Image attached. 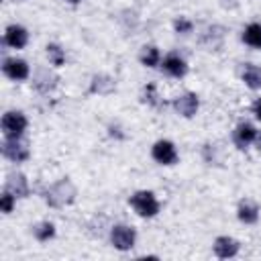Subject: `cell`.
Returning a JSON list of instances; mask_svg holds the SVG:
<instances>
[{
    "label": "cell",
    "instance_id": "1",
    "mask_svg": "<svg viewBox=\"0 0 261 261\" xmlns=\"http://www.w3.org/2000/svg\"><path fill=\"white\" fill-rule=\"evenodd\" d=\"M43 198H45V202H47L49 206H55V208L67 206V204H71V202L75 200V186H73L67 177H63V179L51 184V186L45 190Z\"/></svg>",
    "mask_w": 261,
    "mask_h": 261
},
{
    "label": "cell",
    "instance_id": "2",
    "mask_svg": "<svg viewBox=\"0 0 261 261\" xmlns=\"http://www.w3.org/2000/svg\"><path fill=\"white\" fill-rule=\"evenodd\" d=\"M128 204H130V208H133L141 218H153V216H157L159 210H161V204H159L155 192H151V190H139V192H135V194L128 198Z\"/></svg>",
    "mask_w": 261,
    "mask_h": 261
},
{
    "label": "cell",
    "instance_id": "3",
    "mask_svg": "<svg viewBox=\"0 0 261 261\" xmlns=\"http://www.w3.org/2000/svg\"><path fill=\"white\" fill-rule=\"evenodd\" d=\"M27 126H29V120H27L24 112H20V110H6L2 114L0 128H2L4 139H22Z\"/></svg>",
    "mask_w": 261,
    "mask_h": 261
},
{
    "label": "cell",
    "instance_id": "4",
    "mask_svg": "<svg viewBox=\"0 0 261 261\" xmlns=\"http://www.w3.org/2000/svg\"><path fill=\"white\" fill-rule=\"evenodd\" d=\"M151 157L159 163V165H175L179 161V153L177 147L169 141V139H159L153 143L151 147Z\"/></svg>",
    "mask_w": 261,
    "mask_h": 261
},
{
    "label": "cell",
    "instance_id": "5",
    "mask_svg": "<svg viewBox=\"0 0 261 261\" xmlns=\"http://www.w3.org/2000/svg\"><path fill=\"white\" fill-rule=\"evenodd\" d=\"M110 243L118 251H130L137 243V230L128 224H114L110 230Z\"/></svg>",
    "mask_w": 261,
    "mask_h": 261
},
{
    "label": "cell",
    "instance_id": "6",
    "mask_svg": "<svg viewBox=\"0 0 261 261\" xmlns=\"http://www.w3.org/2000/svg\"><path fill=\"white\" fill-rule=\"evenodd\" d=\"M2 155L12 163H22L31 157V149L22 139H4L2 141Z\"/></svg>",
    "mask_w": 261,
    "mask_h": 261
},
{
    "label": "cell",
    "instance_id": "7",
    "mask_svg": "<svg viewBox=\"0 0 261 261\" xmlns=\"http://www.w3.org/2000/svg\"><path fill=\"white\" fill-rule=\"evenodd\" d=\"M2 73L12 82H24L31 75V67L20 57H4L2 61Z\"/></svg>",
    "mask_w": 261,
    "mask_h": 261
},
{
    "label": "cell",
    "instance_id": "8",
    "mask_svg": "<svg viewBox=\"0 0 261 261\" xmlns=\"http://www.w3.org/2000/svg\"><path fill=\"white\" fill-rule=\"evenodd\" d=\"M171 106L175 108V112H177L179 116L192 118V116H196V112H198V108H200V98H198L194 92H184V94H179L177 98H173Z\"/></svg>",
    "mask_w": 261,
    "mask_h": 261
},
{
    "label": "cell",
    "instance_id": "9",
    "mask_svg": "<svg viewBox=\"0 0 261 261\" xmlns=\"http://www.w3.org/2000/svg\"><path fill=\"white\" fill-rule=\"evenodd\" d=\"M257 135H259V130H257L251 122L243 120V122H239V124L234 126V130H232V143L237 145V149L243 151V149H247L249 145L255 143Z\"/></svg>",
    "mask_w": 261,
    "mask_h": 261
},
{
    "label": "cell",
    "instance_id": "10",
    "mask_svg": "<svg viewBox=\"0 0 261 261\" xmlns=\"http://www.w3.org/2000/svg\"><path fill=\"white\" fill-rule=\"evenodd\" d=\"M4 43L10 47V49H24L27 43H29V31L22 27V24H8L4 29Z\"/></svg>",
    "mask_w": 261,
    "mask_h": 261
},
{
    "label": "cell",
    "instance_id": "11",
    "mask_svg": "<svg viewBox=\"0 0 261 261\" xmlns=\"http://www.w3.org/2000/svg\"><path fill=\"white\" fill-rule=\"evenodd\" d=\"M212 249H214V255H216L218 259H230V257H237V255H239L241 243H239L237 239L228 237V234H222V237H216Z\"/></svg>",
    "mask_w": 261,
    "mask_h": 261
},
{
    "label": "cell",
    "instance_id": "12",
    "mask_svg": "<svg viewBox=\"0 0 261 261\" xmlns=\"http://www.w3.org/2000/svg\"><path fill=\"white\" fill-rule=\"evenodd\" d=\"M161 69L171 77H184L188 73V61L179 53H167L161 59Z\"/></svg>",
    "mask_w": 261,
    "mask_h": 261
},
{
    "label": "cell",
    "instance_id": "13",
    "mask_svg": "<svg viewBox=\"0 0 261 261\" xmlns=\"http://www.w3.org/2000/svg\"><path fill=\"white\" fill-rule=\"evenodd\" d=\"M57 75L51 71V69H47V67H41V69H37V73H35V77H33V86H35V90H39L41 94H49L55 86H57Z\"/></svg>",
    "mask_w": 261,
    "mask_h": 261
},
{
    "label": "cell",
    "instance_id": "14",
    "mask_svg": "<svg viewBox=\"0 0 261 261\" xmlns=\"http://www.w3.org/2000/svg\"><path fill=\"white\" fill-rule=\"evenodd\" d=\"M261 216V210L259 206L253 202V200H241L239 206H237V218L243 222V224H255Z\"/></svg>",
    "mask_w": 261,
    "mask_h": 261
},
{
    "label": "cell",
    "instance_id": "15",
    "mask_svg": "<svg viewBox=\"0 0 261 261\" xmlns=\"http://www.w3.org/2000/svg\"><path fill=\"white\" fill-rule=\"evenodd\" d=\"M4 190H8L10 194H14L16 198H27L29 192H31L29 179H27V175H22V173H10V175L6 177Z\"/></svg>",
    "mask_w": 261,
    "mask_h": 261
},
{
    "label": "cell",
    "instance_id": "16",
    "mask_svg": "<svg viewBox=\"0 0 261 261\" xmlns=\"http://www.w3.org/2000/svg\"><path fill=\"white\" fill-rule=\"evenodd\" d=\"M114 88H116V82L110 75H106V73H96L92 77V82H90V92L92 94H98V96H106Z\"/></svg>",
    "mask_w": 261,
    "mask_h": 261
},
{
    "label": "cell",
    "instance_id": "17",
    "mask_svg": "<svg viewBox=\"0 0 261 261\" xmlns=\"http://www.w3.org/2000/svg\"><path fill=\"white\" fill-rule=\"evenodd\" d=\"M243 43L251 49H261V22H249L241 35Z\"/></svg>",
    "mask_w": 261,
    "mask_h": 261
},
{
    "label": "cell",
    "instance_id": "18",
    "mask_svg": "<svg viewBox=\"0 0 261 261\" xmlns=\"http://www.w3.org/2000/svg\"><path fill=\"white\" fill-rule=\"evenodd\" d=\"M241 77H243V82L249 90H261V65L247 63Z\"/></svg>",
    "mask_w": 261,
    "mask_h": 261
},
{
    "label": "cell",
    "instance_id": "19",
    "mask_svg": "<svg viewBox=\"0 0 261 261\" xmlns=\"http://www.w3.org/2000/svg\"><path fill=\"white\" fill-rule=\"evenodd\" d=\"M161 59H163L161 57V51L155 45H145L141 49V53H139V61L145 67H157V65H161Z\"/></svg>",
    "mask_w": 261,
    "mask_h": 261
},
{
    "label": "cell",
    "instance_id": "20",
    "mask_svg": "<svg viewBox=\"0 0 261 261\" xmlns=\"http://www.w3.org/2000/svg\"><path fill=\"white\" fill-rule=\"evenodd\" d=\"M55 224L51 222V220H41V222H37L35 226H33V237L37 239V241H41V243H47V241H51L53 237H55Z\"/></svg>",
    "mask_w": 261,
    "mask_h": 261
},
{
    "label": "cell",
    "instance_id": "21",
    "mask_svg": "<svg viewBox=\"0 0 261 261\" xmlns=\"http://www.w3.org/2000/svg\"><path fill=\"white\" fill-rule=\"evenodd\" d=\"M45 51H47V59H49V63L53 65V67H61V65H65V49H61V45H57V43H49L47 47H45Z\"/></svg>",
    "mask_w": 261,
    "mask_h": 261
},
{
    "label": "cell",
    "instance_id": "22",
    "mask_svg": "<svg viewBox=\"0 0 261 261\" xmlns=\"http://www.w3.org/2000/svg\"><path fill=\"white\" fill-rule=\"evenodd\" d=\"M173 31H175L177 35H190V33L194 31V22H192L190 18H186V16H177V18L173 20Z\"/></svg>",
    "mask_w": 261,
    "mask_h": 261
},
{
    "label": "cell",
    "instance_id": "23",
    "mask_svg": "<svg viewBox=\"0 0 261 261\" xmlns=\"http://www.w3.org/2000/svg\"><path fill=\"white\" fill-rule=\"evenodd\" d=\"M14 206H16V196L10 194L8 190H4V194L0 196V210H2V214H10L14 210Z\"/></svg>",
    "mask_w": 261,
    "mask_h": 261
},
{
    "label": "cell",
    "instance_id": "24",
    "mask_svg": "<svg viewBox=\"0 0 261 261\" xmlns=\"http://www.w3.org/2000/svg\"><path fill=\"white\" fill-rule=\"evenodd\" d=\"M143 100H145L147 104H151V106H157V104H159V100H157V88H155V84H147V86L143 88Z\"/></svg>",
    "mask_w": 261,
    "mask_h": 261
},
{
    "label": "cell",
    "instance_id": "25",
    "mask_svg": "<svg viewBox=\"0 0 261 261\" xmlns=\"http://www.w3.org/2000/svg\"><path fill=\"white\" fill-rule=\"evenodd\" d=\"M251 110H253L255 118H257V120H261V98H257V100L251 104Z\"/></svg>",
    "mask_w": 261,
    "mask_h": 261
},
{
    "label": "cell",
    "instance_id": "26",
    "mask_svg": "<svg viewBox=\"0 0 261 261\" xmlns=\"http://www.w3.org/2000/svg\"><path fill=\"white\" fill-rule=\"evenodd\" d=\"M255 147H257V151L261 153V135H257V139H255Z\"/></svg>",
    "mask_w": 261,
    "mask_h": 261
},
{
    "label": "cell",
    "instance_id": "27",
    "mask_svg": "<svg viewBox=\"0 0 261 261\" xmlns=\"http://www.w3.org/2000/svg\"><path fill=\"white\" fill-rule=\"evenodd\" d=\"M65 2H69V4H80L82 0H65Z\"/></svg>",
    "mask_w": 261,
    "mask_h": 261
}]
</instances>
